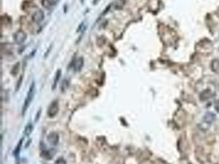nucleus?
Here are the masks:
<instances>
[{
    "instance_id": "f257e3e1",
    "label": "nucleus",
    "mask_w": 219,
    "mask_h": 164,
    "mask_svg": "<svg viewBox=\"0 0 219 164\" xmlns=\"http://www.w3.org/2000/svg\"><path fill=\"white\" fill-rule=\"evenodd\" d=\"M34 91H35V83H32L30 87V90H29L28 93H27V95H26V98L25 99V103L23 104V107H22V114H24L25 112L26 111V109L28 108L30 103L32 101V99H33L34 96Z\"/></svg>"
},
{
    "instance_id": "f03ea898",
    "label": "nucleus",
    "mask_w": 219,
    "mask_h": 164,
    "mask_svg": "<svg viewBox=\"0 0 219 164\" xmlns=\"http://www.w3.org/2000/svg\"><path fill=\"white\" fill-rule=\"evenodd\" d=\"M59 111V105H58V103L57 101H53L49 105L48 108V116L49 117H53V116H56L57 114V112Z\"/></svg>"
},
{
    "instance_id": "7ed1b4c3",
    "label": "nucleus",
    "mask_w": 219,
    "mask_h": 164,
    "mask_svg": "<svg viewBox=\"0 0 219 164\" xmlns=\"http://www.w3.org/2000/svg\"><path fill=\"white\" fill-rule=\"evenodd\" d=\"M27 34L23 30H17L14 34V40L17 43H21L26 39Z\"/></svg>"
},
{
    "instance_id": "20e7f679",
    "label": "nucleus",
    "mask_w": 219,
    "mask_h": 164,
    "mask_svg": "<svg viewBox=\"0 0 219 164\" xmlns=\"http://www.w3.org/2000/svg\"><path fill=\"white\" fill-rule=\"evenodd\" d=\"M44 19V13L41 9L36 10L32 15V21L35 23H40Z\"/></svg>"
},
{
    "instance_id": "39448f33",
    "label": "nucleus",
    "mask_w": 219,
    "mask_h": 164,
    "mask_svg": "<svg viewBox=\"0 0 219 164\" xmlns=\"http://www.w3.org/2000/svg\"><path fill=\"white\" fill-rule=\"evenodd\" d=\"M203 119H204V121L205 123L212 124L215 121V119H216V115H215L213 112H206L204 114Z\"/></svg>"
},
{
    "instance_id": "423d86ee",
    "label": "nucleus",
    "mask_w": 219,
    "mask_h": 164,
    "mask_svg": "<svg viewBox=\"0 0 219 164\" xmlns=\"http://www.w3.org/2000/svg\"><path fill=\"white\" fill-rule=\"evenodd\" d=\"M213 96V92L211 91L210 90H204L200 94V99L201 101H206V100L211 99Z\"/></svg>"
},
{
    "instance_id": "0eeeda50",
    "label": "nucleus",
    "mask_w": 219,
    "mask_h": 164,
    "mask_svg": "<svg viewBox=\"0 0 219 164\" xmlns=\"http://www.w3.org/2000/svg\"><path fill=\"white\" fill-rule=\"evenodd\" d=\"M58 140H59V137L57 133L53 132L48 136V141L53 145H57L58 144Z\"/></svg>"
},
{
    "instance_id": "6e6552de",
    "label": "nucleus",
    "mask_w": 219,
    "mask_h": 164,
    "mask_svg": "<svg viewBox=\"0 0 219 164\" xmlns=\"http://www.w3.org/2000/svg\"><path fill=\"white\" fill-rule=\"evenodd\" d=\"M127 0H116L113 3V7L115 9L119 10L121 8H122L125 4L126 3Z\"/></svg>"
},
{
    "instance_id": "1a4fd4ad",
    "label": "nucleus",
    "mask_w": 219,
    "mask_h": 164,
    "mask_svg": "<svg viewBox=\"0 0 219 164\" xmlns=\"http://www.w3.org/2000/svg\"><path fill=\"white\" fill-rule=\"evenodd\" d=\"M55 2H56V0H41L42 6L44 8H51L53 5H54Z\"/></svg>"
},
{
    "instance_id": "9d476101",
    "label": "nucleus",
    "mask_w": 219,
    "mask_h": 164,
    "mask_svg": "<svg viewBox=\"0 0 219 164\" xmlns=\"http://www.w3.org/2000/svg\"><path fill=\"white\" fill-rule=\"evenodd\" d=\"M84 65V61H83V58H80L79 59L76 60V62L75 63V69L76 71H80L82 67Z\"/></svg>"
},
{
    "instance_id": "9b49d317",
    "label": "nucleus",
    "mask_w": 219,
    "mask_h": 164,
    "mask_svg": "<svg viewBox=\"0 0 219 164\" xmlns=\"http://www.w3.org/2000/svg\"><path fill=\"white\" fill-rule=\"evenodd\" d=\"M212 69L214 72H219V60L215 59V60L213 61V63H212Z\"/></svg>"
},
{
    "instance_id": "f8f14e48",
    "label": "nucleus",
    "mask_w": 219,
    "mask_h": 164,
    "mask_svg": "<svg viewBox=\"0 0 219 164\" xmlns=\"http://www.w3.org/2000/svg\"><path fill=\"white\" fill-rule=\"evenodd\" d=\"M60 75H61V71L60 70H58L56 73V76H55V79H54V81H53V85L52 86L53 90H54L55 89V87L57 85V81H58V80H59V78H60Z\"/></svg>"
},
{
    "instance_id": "ddd939ff",
    "label": "nucleus",
    "mask_w": 219,
    "mask_h": 164,
    "mask_svg": "<svg viewBox=\"0 0 219 164\" xmlns=\"http://www.w3.org/2000/svg\"><path fill=\"white\" fill-rule=\"evenodd\" d=\"M33 130V126L31 124H28V125L26 126V129H25V135H29L30 133H31V131Z\"/></svg>"
},
{
    "instance_id": "4468645a",
    "label": "nucleus",
    "mask_w": 219,
    "mask_h": 164,
    "mask_svg": "<svg viewBox=\"0 0 219 164\" xmlns=\"http://www.w3.org/2000/svg\"><path fill=\"white\" fill-rule=\"evenodd\" d=\"M68 85H69V81L68 80H64L62 83V85H61V88H62V91H64L67 87H68Z\"/></svg>"
},
{
    "instance_id": "2eb2a0df",
    "label": "nucleus",
    "mask_w": 219,
    "mask_h": 164,
    "mask_svg": "<svg viewBox=\"0 0 219 164\" xmlns=\"http://www.w3.org/2000/svg\"><path fill=\"white\" fill-rule=\"evenodd\" d=\"M55 164H67V163H66V161L63 159L62 158H58V159L56 161Z\"/></svg>"
},
{
    "instance_id": "dca6fc26",
    "label": "nucleus",
    "mask_w": 219,
    "mask_h": 164,
    "mask_svg": "<svg viewBox=\"0 0 219 164\" xmlns=\"http://www.w3.org/2000/svg\"><path fill=\"white\" fill-rule=\"evenodd\" d=\"M21 144H22V140H21L20 141V143L18 144V145L17 146V149H16V150L14 151V154L15 155H17L18 153H19V150H20V147H21Z\"/></svg>"
},
{
    "instance_id": "f3484780",
    "label": "nucleus",
    "mask_w": 219,
    "mask_h": 164,
    "mask_svg": "<svg viewBox=\"0 0 219 164\" xmlns=\"http://www.w3.org/2000/svg\"><path fill=\"white\" fill-rule=\"evenodd\" d=\"M19 66H20L19 63H17V64L15 65L14 67L12 68V69H14V71H15L14 72L12 73L13 75H17V72H18V69H17V68H19Z\"/></svg>"
},
{
    "instance_id": "a211bd4d",
    "label": "nucleus",
    "mask_w": 219,
    "mask_h": 164,
    "mask_svg": "<svg viewBox=\"0 0 219 164\" xmlns=\"http://www.w3.org/2000/svg\"><path fill=\"white\" fill-rule=\"evenodd\" d=\"M214 107H215V110L218 112H219V99H218L217 102L215 103Z\"/></svg>"
},
{
    "instance_id": "6ab92c4d",
    "label": "nucleus",
    "mask_w": 219,
    "mask_h": 164,
    "mask_svg": "<svg viewBox=\"0 0 219 164\" xmlns=\"http://www.w3.org/2000/svg\"><path fill=\"white\" fill-rule=\"evenodd\" d=\"M99 1V0H94V1H93V3H94V4H97V3H98Z\"/></svg>"
}]
</instances>
